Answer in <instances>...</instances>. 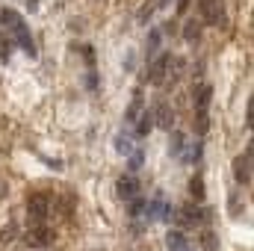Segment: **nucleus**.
Here are the masks:
<instances>
[{"label": "nucleus", "instance_id": "6ab92c4d", "mask_svg": "<svg viewBox=\"0 0 254 251\" xmlns=\"http://www.w3.org/2000/svg\"><path fill=\"white\" fill-rule=\"evenodd\" d=\"M201 246H204V251H219V240H216V234H204L201 237Z\"/></svg>", "mask_w": 254, "mask_h": 251}, {"label": "nucleus", "instance_id": "393cba45", "mask_svg": "<svg viewBox=\"0 0 254 251\" xmlns=\"http://www.w3.org/2000/svg\"><path fill=\"white\" fill-rule=\"evenodd\" d=\"M12 234H15V228L9 225V228H3V231H0V240H3V243H9V240H12Z\"/></svg>", "mask_w": 254, "mask_h": 251}, {"label": "nucleus", "instance_id": "f3484780", "mask_svg": "<svg viewBox=\"0 0 254 251\" xmlns=\"http://www.w3.org/2000/svg\"><path fill=\"white\" fill-rule=\"evenodd\" d=\"M190 192H192L195 201H204V178H201V175H195L190 181Z\"/></svg>", "mask_w": 254, "mask_h": 251}, {"label": "nucleus", "instance_id": "2eb2a0df", "mask_svg": "<svg viewBox=\"0 0 254 251\" xmlns=\"http://www.w3.org/2000/svg\"><path fill=\"white\" fill-rule=\"evenodd\" d=\"M201 27H204L201 21H187V24H184V39H187V42H198V39H201Z\"/></svg>", "mask_w": 254, "mask_h": 251}, {"label": "nucleus", "instance_id": "a878e982", "mask_svg": "<svg viewBox=\"0 0 254 251\" xmlns=\"http://www.w3.org/2000/svg\"><path fill=\"white\" fill-rule=\"evenodd\" d=\"M187 9H190V0H178V12H181V15H184V12H187Z\"/></svg>", "mask_w": 254, "mask_h": 251}, {"label": "nucleus", "instance_id": "6e6552de", "mask_svg": "<svg viewBox=\"0 0 254 251\" xmlns=\"http://www.w3.org/2000/svg\"><path fill=\"white\" fill-rule=\"evenodd\" d=\"M116 189H119V198H122V201H133V198H136V192H139V181H136L133 175H127V178H119Z\"/></svg>", "mask_w": 254, "mask_h": 251}, {"label": "nucleus", "instance_id": "dca6fc26", "mask_svg": "<svg viewBox=\"0 0 254 251\" xmlns=\"http://www.w3.org/2000/svg\"><path fill=\"white\" fill-rule=\"evenodd\" d=\"M184 145H187V136H184L181 130H172V145H169V151L178 157V154L184 151Z\"/></svg>", "mask_w": 254, "mask_h": 251}, {"label": "nucleus", "instance_id": "f257e3e1", "mask_svg": "<svg viewBox=\"0 0 254 251\" xmlns=\"http://www.w3.org/2000/svg\"><path fill=\"white\" fill-rule=\"evenodd\" d=\"M27 216L33 225H45V219L51 216V195L45 192H33L27 198Z\"/></svg>", "mask_w": 254, "mask_h": 251}, {"label": "nucleus", "instance_id": "aec40b11", "mask_svg": "<svg viewBox=\"0 0 254 251\" xmlns=\"http://www.w3.org/2000/svg\"><path fill=\"white\" fill-rule=\"evenodd\" d=\"M207 127H210L207 113H195V130H198V133H207Z\"/></svg>", "mask_w": 254, "mask_h": 251}, {"label": "nucleus", "instance_id": "39448f33", "mask_svg": "<svg viewBox=\"0 0 254 251\" xmlns=\"http://www.w3.org/2000/svg\"><path fill=\"white\" fill-rule=\"evenodd\" d=\"M169 57H172V54H163V57H157V60L151 63V68H148V83H151V86H160V83L166 80V65H169Z\"/></svg>", "mask_w": 254, "mask_h": 251}, {"label": "nucleus", "instance_id": "f03ea898", "mask_svg": "<svg viewBox=\"0 0 254 251\" xmlns=\"http://www.w3.org/2000/svg\"><path fill=\"white\" fill-rule=\"evenodd\" d=\"M198 12H201V21L210 24V27H225L228 24L222 0H198Z\"/></svg>", "mask_w": 254, "mask_h": 251}, {"label": "nucleus", "instance_id": "423d86ee", "mask_svg": "<svg viewBox=\"0 0 254 251\" xmlns=\"http://www.w3.org/2000/svg\"><path fill=\"white\" fill-rule=\"evenodd\" d=\"M151 116H154V125L157 127H163V130H169V133L175 130V110H172L169 104H160Z\"/></svg>", "mask_w": 254, "mask_h": 251}, {"label": "nucleus", "instance_id": "f8f14e48", "mask_svg": "<svg viewBox=\"0 0 254 251\" xmlns=\"http://www.w3.org/2000/svg\"><path fill=\"white\" fill-rule=\"evenodd\" d=\"M142 110H145V104H142V95H136V98H133V104L127 107L125 122H127V125H136V119L142 116Z\"/></svg>", "mask_w": 254, "mask_h": 251}, {"label": "nucleus", "instance_id": "1a4fd4ad", "mask_svg": "<svg viewBox=\"0 0 254 251\" xmlns=\"http://www.w3.org/2000/svg\"><path fill=\"white\" fill-rule=\"evenodd\" d=\"M210 101H213V86H198L195 89V113H207V107H210Z\"/></svg>", "mask_w": 254, "mask_h": 251}, {"label": "nucleus", "instance_id": "412c9836", "mask_svg": "<svg viewBox=\"0 0 254 251\" xmlns=\"http://www.w3.org/2000/svg\"><path fill=\"white\" fill-rule=\"evenodd\" d=\"M9 57H12V42L3 39V42H0V63H9Z\"/></svg>", "mask_w": 254, "mask_h": 251}, {"label": "nucleus", "instance_id": "bb28decb", "mask_svg": "<svg viewBox=\"0 0 254 251\" xmlns=\"http://www.w3.org/2000/svg\"><path fill=\"white\" fill-rule=\"evenodd\" d=\"M27 9H30V12H36V9H39V0H27Z\"/></svg>", "mask_w": 254, "mask_h": 251}, {"label": "nucleus", "instance_id": "4468645a", "mask_svg": "<svg viewBox=\"0 0 254 251\" xmlns=\"http://www.w3.org/2000/svg\"><path fill=\"white\" fill-rule=\"evenodd\" d=\"M151 127H154V116H151L148 110H142V116L136 119V133H139V136H148Z\"/></svg>", "mask_w": 254, "mask_h": 251}, {"label": "nucleus", "instance_id": "0eeeda50", "mask_svg": "<svg viewBox=\"0 0 254 251\" xmlns=\"http://www.w3.org/2000/svg\"><path fill=\"white\" fill-rule=\"evenodd\" d=\"M15 39H18V45H21V51L30 57V60H36L39 57V51H36V42H33V36H30V30H27V24L24 27H18L15 33H12Z\"/></svg>", "mask_w": 254, "mask_h": 251}, {"label": "nucleus", "instance_id": "b1692460", "mask_svg": "<svg viewBox=\"0 0 254 251\" xmlns=\"http://www.w3.org/2000/svg\"><path fill=\"white\" fill-rule=\"evenodd\" d=\"M130 169H133V172L142 169V154H133V157H130Z\"/></svg>", "mask_w": 254, "mask_h": 251}, {"label": "nucleus", "instance_id": "ddd939ff", "mask_svg": "<svg viewBox=\"0 0 254 251\" xmlns=\"http://www.w3.org/2000/svg\"><path fill=\"white\" fill-rule=\"evenodd\" d=\"M201 219H204V210H201V207H184V210H181V222H187V225H198V222H201Z\"/></svg>", "mask_w": 254, "mask_h": 251}, {"label": "nucleus", "instance_id": "5701e85b", "mask_svg": "<svg viewBox=\"0 0 254 251\" xmlns=\"http://www.w3.org/2000/svg\"><path fill=\"white\" fill-rule=\"evenodd\" d=\"M157 45H160V33L154 30V33H151V42H148V54H154V51H157Z\"/></svg>", "mask_w": 254, "mask_h": 251}, {"label": "nucleus", "instance_id": "cd10ccee", "mask_svg": "<svg viewBox=\"0 0 254 251\" xmlns=\"http://www.w3.org/2000/svg\"><path fill=\"white\" fill-rule=\"evenodd\" d=\"M166 3H169V0H157V6H166Z\"/></svg>", "mask_w": 254, "mask_h": 251}, {"label": "nucleus", "instance_id": "20e7f679", "mask_svg": "<svg viewBox=\"0 0 254 251\" xmlns=\"http://www.w3.org/2000/svg\"><path fill=\"white\" fill-rule=\"evenodd\" d=\"M234 178L240 187H252V148L234 160Z\"/></svg>", "mask_w": 254, "mask_h": 251}, {"label": "nucleus", "instance_id": "4be33fe9", "mask_svg": "<svg viewBox=\"0 0 254 251\" xmlns=\"http://www.w3.org/2000/svg\"><path fill=\"white\" fill-rule=\"evenodd\" d=\"M142 210H145V201H142V198H133V204H130V216H142Z\"/></svg>", "mask_w": 254, "mask_h": 251}, {"label": "nucleus", "instance_id": "a211bd4d", "mask_svg": "<svg viewBox=\"0 0 254 251\" xmlns=\"http://www.w3.org/2000/svg\"><path fill=\"white\" fill-rule=\"evenodd\" d=\"M116 151H119V154H130V151H133L130 136H125V133H119V136H116Z\"/></svg>", "mask_w": 254, "mask_h": 251}, {"label": "nucleus", "instance_id": "9b49d317", "mask_svg": "<svg viewBox=\"0 0 254 251\" xmlns=\"http://www.w3.org/2000/svg\"><path fill=\"white\" fill-rule=\"evenodd\" d=\"M166 246H169V251H190V243H187V237L181 231H172L166 237Z\"/></svg>", "mask_w": 254, "mask_h": 251}, {"label": "nucleus", "instance_id": "7ed1b4c3", "mask_svg": "<svg viewBox=\"0 0 254 251\" xmlns=\"http://www.w3.org/2000/svg\"><path fill=\"white\" fill-rule=\"evenodd\" d=\"M24 243H27L30 249H48V246L54 243V231L45 228V225H30V228L24 231Z\"/></svg>", "mask_w": 254, "mask_h": 251}, {"label": "nucleus", "instance_id": "9d476101", "mask_svg": "<svg viewBox=\"0 0 254 251\" xmlns=\"http://www.w3.org/2000/svg\"><path fill=\"white\" fill-rule=\"evenodd\" d=\"M0 24H6L9 33H15L18 27H24V18H21L15 9H0Z\"/></svg>", "mask_w": 254, "mask_h": 251}]
</instances>
